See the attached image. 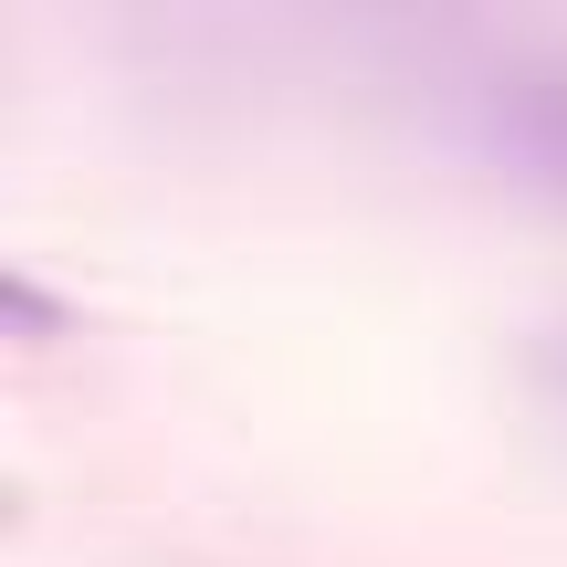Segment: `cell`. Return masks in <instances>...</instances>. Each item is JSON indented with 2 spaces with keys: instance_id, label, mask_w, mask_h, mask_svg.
<instances>
[{
  "instance_id": "cell-2",
  "label": "cell",
  "mask_w": 567,
  "mask_h": 567,
  "mask_svg": "<svg viewBox=\"0 0 567 567\" xmlns=\"http://www.w3.org/2000/svg\"><path fill=\"white\" fill-rule=\"evenodd\" d=\"M526 379H536V400L567 410V316H547V326L526 337Z\"/></svg>"
},
{
  "instance_id": "cell-1",
  "label": "cell",
  "mask_w": 567,
  "mask_h": 567,
  "mask_svg": "<svg viewBox=\"0 0 567 567\" xmlns=\"http://www.w3.org/2000/svg\"><path fill=\"white\" fill-rule=\"evenodd\" d=\"M463 126L515 189L567 200V42H505L463 84Z\"/></svg>"
}]
</instances>
